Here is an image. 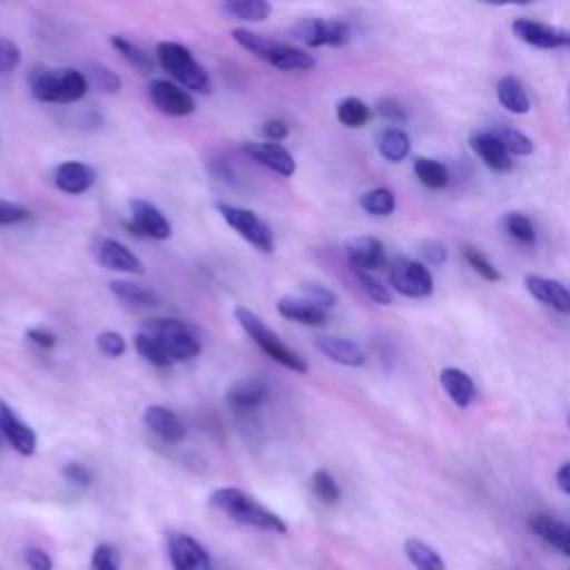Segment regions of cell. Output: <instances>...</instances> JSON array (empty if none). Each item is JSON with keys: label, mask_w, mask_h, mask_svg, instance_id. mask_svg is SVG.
Masks as SVG:
<instances>
[{"label": "cell", "mask_w": 570, "mask_h": 570, "mask_svg": "<svg viewBox=\"0 0 570 570\" xmlns=\"http://www.w3.org/2000/svg\"><path fill=\"white\" fill-rule=\"evenodd\" d=\"M209 503H212V508L227 514L232 521H236L240 525L263 530V532H274V534L287 532V523L283 517H278L276 512H272L269 508L258 503L252 494H247L240 488H234V485L216 488L209 494Z\"/></svg>", "instance_id": "6da1fadb"}, {"label": "cell", "mask_w": 570, "mask_h": 570, "mask_svg": "<svg viewBox=\"0 0 570 570\" xmlns=\"http://www.w3.org/2000/svg\"><path fill=\"white\" fill-rule=\"evenodd\" d=\"M29 89L40 102L69 105L85 98L89 80L85 71L73 67H33L29 73Z\"/></svg>", "instance_id": "7a4b0ae2"}, {"label": "cell", "mask_w": 570, "mask_h": 570, "mask_svg": "<svg viewBox=\"0 0 570 570\" xmlns=\"http://www.w3.org/2000/svg\"><path fill=\"white\" fill-rule=\"evenodd\" d=\"M232 38L243 49H247L249 53L261 58L263 62H267V65H272L276 69H283V71H307V69H312L316 65L314 56L307 53L305 49L269 40V38H265V36H261V33H256L252 29H245V27L232 29Z\"/></svg>", "instance_id": "3957f363"}, {"label": "cell", "mask_w": 570, "mask_h": 570, "mask_svg": "<svg viewBox=\"0 0 570 570\" xmlns=\"http://www.w3.org/2000/svg\"><path fill=\"white\" fill-rule=\"evenodd\" d=\"M234 316L240 323V327L247 332V336L254 341V345H258L272 361H276L278 365L292 370L294 374H307V370H309L307 361L298 352L287 347L281 341V336L272 327L265 325V321L261 316H256L247 307H236Z\"/></svg>", "instance_id": "277c9868"}, {"label": "cell", "mask_w": 570, "mask_h": 570, "mask_svg": "<svg viewBox=\"0 0 570 570\" xmlns=\"http://www.w3.org/2000/svg\"><path fill=\"white\" fill-rule=\"evenodd\" d=\"M158 65L183 87L198 94L212 91V78L207 69L191 56V51L174 40H163L156 45Z\"/></svg>", "instance_id": "5b68a950"}, {"label": "cell", "mask_w": 570, "mask_h": 570, "mask_svg": "<svg viewBox=\"0 0 570 570\" xmlns=\"http://www.w3.org/2000/svg\"><path fill=\"white\" fill-rule=\"evenodd\" d=\"M142 332L151 334L171 361H189L200 354V338L196 332L178 318H151L145 323Z\"/></svg>", "instance_id": "8992f818"}, {"label": "cell", "mask_w": 570, "mask_h": 570, "mask_svg": "<svg viewBox=\"0 0 570 570\" xmlns=\"http://www.w3.org/2000/svg\"><path fill=\"white\" fill-rule=\"evenodd\" d=\"M216 212L254 249H258L263 254L274 252V234H272L269 225L256 212H252L247 207H236V205H229V203H216Z\"/></svg>", "instance_id": "52a82bcc"}, {"label": "cell", "mask_w": 570, "mask_h": 570, "mask_svg": "<svg viewBox=\"0 0 570 570\" xmlns=\"http://www.w3.org/2000/svg\"><path fill=\"white\" fill-rule=\"evenodd\" d=\"M289 33L305 47H343L352 38L347 22L325 18H303L289 29Z\"/></svg>", "instance_id": "ba28073f"}, {"label": "cell", "mask_w": 570, "mask_h": 570, "mask_svg": "<svg viewBox=\"0 0 570 570\" xmlns=\"http://www.w3.org/2000/svg\"><path fill=\"white\" fill-rule=\"evenodd\" d=\"M390 285L401 296L425 298L434 292V278L425 263L414 258H396L390 267Z\"/></svg>", "instance_id": "9c48e42d"}, {"label": "cell", "mask_w": 570, "mask_h": 570, "mask_svg": "<svg viewBox=\"0 0 570 570\" xmlns=\"http://www.w3.org/2000/svg\"><path fill=\"white\" fill-rule=\"evenodd\" d=\"M167 552L174 570H212L209 552L187 532H171L167 537Z\"/></svg>", "instance_id": "30bf717a"}, {"label": "cell", "mask_w": 570, "mask_h": 570, "mask_svg": "<svg viewBox=\"0 0 570 570\" xmlns=\"http://www.w3.org/2000/svg\"><path fill=\"white\" fill-rule=\"evenodd\" d=\"M129 212H131V229L138 236L151 238V240H167L171 236V223L167 216L149 200L145 198H131L129 200Z\"/></svg>", "instance_id": "8fae6325"}, {"label": "cell", "mask_w": 570, "mask_h": 570, "mask_svg": "<svg viewBox=\"0 0 570 570\" xmlns=\"http://www.w3.org/2000/svg\"><path fill=\"white\" fill-rule=\"evenodd\" d=\"M512 33L532 47L539 49H559V47H570V31L561 27H552L532 18H517L512 22Z\"/></svg>", "instance_id": "7c38bea8"}, {"label": "cell", "mask_w": 570, "mask_h": 570, "mask_svg": "<svg viewBox=\"0 0 570 570\" xmlns=\"http://www.w3.org/2000/svg\"><path fill=\"white\" fill-rule=\"evenodd\" d=\"M149 100L154 102V107L158 111H163L165 116H174V118L189 116L196 111V102H194L191 94L185 91L183 87H178L176 82H169L163 78L151 80Z\"/></svg>", "instance_id": "4fadbf2b"}, {"label": "cell", "mask_w": 570, "mask_h": 570, "mask_svg": "<svg viewBox=\"0 0 570 570\" xmlns=\"http://www.w3.org/2000/svg\"><path fill=\"white\" fill-rule=\"evenodd\" d=\"M240 151L245 156H249L252 160H256L258 165L267 167L269 171L289 178L296 171V160L294 156L287 151V147H283L281 142H254V140H245L240 145Z\"/></svg>", "instance_id": "5bb4252c"}, {"label": "cell", "mask_w": 570, "mask_h": 570, "mask_svg": "<svg viewBox=\"0 0 570 570\" xmlns=\"http://www.w3.org/2000/svg\"><path fill=\"white\" fill-rule=\"evenodd\" d=\"M0 434L22 456H31L38 448L36 432L22 419H18V414L11 410V405L4 403L2 399H0Z\"/></svg>", "instance_id": "9a60e30c"}, {"label": "cell", "mask_w": 570, "mask_h": 570, "mask_svg": "<svg viewBox=\"0 0 570 570\" xmlns=\"http://www.w3.org/2000/svg\"><path fill=\"white\" fill-rule=\"evenodd\" d=\"M343 249L354 272H370L385 265V247L376 236L347 238Z\"/></svg>", "instance_id": "2e32d148"}, {"label": "cell", "mask_w": 570, "mask_h": 570, "mask_svg": "<svg viewBox=\"0 0 570 570\" xmlns=\"http://www.w3.org/2000/svg\"><path fill=\"white\" fill-rule=\"evenodd\" d=\"M96 258L102 267L125 274H142L145 265L142 261L120 240L116 238H98L96 243Z\"/></svg>", "instance_id": "e0dca14e"}, {"label": "cell", "mask_w": 570, "mask_h": 570, "mask_svg": "<svg viewBox=\"0 0 570 570\" xmlns=\"http://www.w3.org/2000/svg\"><path fill=\"white\" fill-rule=\"evenodd\" d=\"M523 285L530 292V296H534L543 305L552 307L554 312L570 316V289L563 283H559L554 278L539 276V274H525Z\"/></svg>", "instance_id": "ac0fdd59"}, {"label": "cell", "mask_w": 570, "mask_h": 570, "mask_svg": "<svg viewBox=\"0 0 570 570\" xmlns=\"http://www.w3.org/2000/svg\"><path fill=\"white\" fill-rule=\"evenodd\" d=\"M470 147L481 158V163L485 167H490L492 171H510L514 167L512 156L508 154V149L499 142V138L490 129L474 131L470 136Z\"/></svg>", "instance_id": "d6986e66"}, {"label": "cell", "mask_w": 570, "mask_h": 570, "mask_svg": "<svg viewBox=\"0 0 570 570\" xmlns=\"http://www.w3.org/2000/svg\"><path fill=\"white\" fill-rule=\"evenodd\" d=\"M96 183V169L80 160H65L53 169V185L71 196L85 194Z\"/></svg>", "instance_id": "ffe728a7"}, {"label": "cell", "mask_w": 570, "mask_h": 570, "mask_svg": "<svg viewBox=\"0 0 570 570\" xmlns=\"http://www.w3.org/2000/svg\"><path fill=\"white\" fill-rule=\"evenodd\" d=\"M142 421L165 443H180L187 434V428L178 419V414L165 405H147L142 412Z\"/></svg>", "instance_id": "44dd1931"}, {"label": "cell", "mask_w": 570, "mask_h": 570, "mask_svg": "<svg viewBox=\"0 0 570 570\" xmlns=\"http://www.w3.org/2000/svg\"><path fill=\"white\" fill-rule=\"evenodd\" d=\"M276 309L283 318L301 323V325L321 327L327 323V309L314 305L312 301H307L303 296H281L276 301Z\"/></svg>", "instance_id": "7402d4cb"}, {"label": "cell", "mask_w": 570, "mask_h": 570, "mask_svg": "<svg viewBox=\"0 0 570 570\" xmlns=\"http://www.w3.org/2000/svg\"><path fill=\"white\" fill-rule=\"evenodd\" d=\"M316 350L338 365L361 367L365 363V352L354 341H347L341 336H318Z\"/></svg>", "instance_id": "603a6c76"}, {"label": "cell", "mask_w": 570, "mask_h": 570, "mask_svg": "<svg viewBox=\"0 0 570 570\" xmlns=\"http://www.w3.org/2000/svg\"><path fill=\"white\" fill-rule=\"evenodd\" d=\"M439 381H441L443 392L450 396V401L456 407H461V410L470 407V403L474 401V394H476V387H474V381L470 379V374H465L459 367H443L439 374Z\"/></svg>", "instance_id": "cb8c5ba5"}, {"label": "cell", "mask_w": 570, "mask_h": 570, "mask_svg": "<svg viewBox=\"0 0 570 570\" xmlns=\"http://www.w3.org/2000/svg\"><path fill=\"white\" fill-rule=\"evenodd\" d=\"M269 396V390L263 381L258 379H243L236 381L229 390H227V403L234 410H256L261 407Z\"/></svg>", "instance_id": "d4e9b609"}, {"label": "cell", "mask_w": 570, "mask_h": 570, "mask_svg": "<svg viewBox=\"0 0 570 570\" xmlns=\"http://www.w3.org/2000/svg\"><path fill=\"white\" fill-rule=\"evenodd\" d=\"M530 530L539 539H543L546 543L557 548L561 554L570 557V525L568 523H563L554 517H548V514H537L530 521Z\"/></svg>", "instance_id": "484cf974"}, {"label": "cell", "mask_w": 570, "mask_h": 570, "mask_svg": "<svg viewBox=\"0 0 570 570\" xmlns=\"http://www.w3.org/2000/svg\"><path fill=\"white\" fill-rule=\"evenodd\" d=\"M109 292L118 301H122L125 305H131V307H156L160 303V296L154 289L131 283V281H122V278L111 281Z\"/></svg>", "instance_id": "4316f807"}, {"label": "cell", "mask_w": 570, "mask_h": 570, "mask_svg": "<svg viewBox=\"0 0 570 570\" xmlns=\"http://www.w3.org/2000/svg\"><path fill=\"white\" fill-rule=\"evenodd\" d=\"M497 98H499L501 107L508 109L510 114L523 116L530 111V98H528L523 85L514 76H503L497 82Z\"/></svg>", "instance_id": "83f0119b"}, {"label": "cell", "mask_w": 570, "mask_h": 570, "mask_svg": "<svg viewBox=\"0 0 570 570\" xmlns=\"http://www.w3.org/2000/svg\"><path fill=\"white\" fill-rule=\"evenodd\" d=\"M379 154L390 163H401L410 154V136L399 127H385L376 138Z\"/></svg>", "instance_id": "f1b7e54d"}, {"label": "cell", "mask_w": 570, "mask_h": 570, "mask_svg": "<svg viewBox=\"0 0 570 570\" xmlns=\"http://www.w3.org/2000/svg\"><path fill=\"white\" fill-rule=\"evenodd\" d=\"M220 9L229 18L245 22H263L272 16V4L267 0H227Z\"/></svg>", "instance_id": "f546056e"}, {"label": "cell", "mask_w": 570, "mask_h": 570, "mask_svg": "<svg viewBox=\"0 0 570 570\" xmlns=\"http://www.w3.org/2000/svg\"><path fill=\"white\" fill-rule=\"evenodd\" d=\"M336 118L341 125L350 127V129H358L365 127L372 118V109L356 96H347L343 100H338L336 105Z\"/></svg>", "instance_id": "4dcf8cb0"}, {"label": "cell", "mask_w": 570, "mask_h": 570, "mask_svg": "<svg viewBox=\"0 0 570 570\" xmlns=\"http://www.w3.org/2000/svg\"><path fill=\"white\" fill-rule=\"evenodd\" d=\"M414 176L428 189H443L450 183V171L441 160L434 158H416L414 160Z\"/></svg>", "instance_id": "1f68e13d"}, {"label": "cell", "mask_w": 570, "mask_h": 570, "mask_svg": "<svg viewBox=\"0 0 570 570\" xmlns=\"http://www.w3.org/2000/svg\"><path fill=\"white\" fill-rule=\"evenodd\" d=\"M403 548H405V557L416 570H445L441 554L428 543H423L421 539H407Z\"/></svg>", "instance_id": "d6a6232c"}, {"label": "cell", "mask_w": 570, "mask_h": 570, "mask_svg": "<svg viewBox=\"0 0 570 570\" xmlns=\"http://www.w3.org/2000/svg\"><path fill=\"white\" fill-rule=\"evenodd\" d=\"M109 45H111L134 69H138V71H142V73L154 71V60H151V56H149L142 47H138L136 42L127 40L125 36H109Z\"/></svg>", "instance_id": "836d02e7"}, {"label": "cell", "mask_w": 570, "mask_h": 570, "mask_svg": "<svg viewBox=\"0 0 570 570\" xmlns=\"http://www.w3.org/2000/svg\"><path fill=\"white\" fill-rule=\"evenodd\" d=\"M490 131L499 138V142L508 149L510 156H528L532 154L534 149V142L519 129L510 127V125H497V127H490Z\"/></svg>", "instance_id": "e575fe53"}, {"label": "cell", "mask_w": 570, "mask_h": 570, "mask_svg": "<svg viewBox=\"0 0 570 570\" xmlns=\"http://www.w3.org/2000/svg\"><path fill=\"white\" fill-rule=\"evenodd\" d=\"M358 203L372 216H390L396 207V198H394L392 189H387V187L367 189L365 194H361Z\"/></svg>", "instance_id": "d590c367"}, {"label": "cell", "mask_w": 570, "mask_h": 570, "mask_svg": "<svg viewBox=\"0 0 570 570\" xmlns=\"http://www.w3.org/2000/svg\"><path fill=\"white\" fill-rule=\"evenodd\" d=\"M501 225L508 232V236L514 238L521 245H532L537 240V232H534L532 220L525 214H521V212H508L503 216Z\"/></svg>", "instance_id": "8d00e7d4"}, {"label": "cell", "mask_w": 570, "mask_h": 570, "mask_svg": "<svg viewBox=\"0 0 570 570\" xmlns=\"http://www.w3.org/2000/svg\"><path fill=\"white\" fill-rule=\"evenodd\" d=\"M134 347H136V352L147 361V363H151V365H156V367H169L174 361L169 358V354L163 350V345L151 336V334H147V332H138L136 336H134Z\"/></svg>", "instance_id": "74e56055"}, {"label": "cell", "mask_w": 570, "mask_h": 570, "mask_svg": "<svg viewBox=\"0 0 570 570\" xmlns=\"http://www.w3.org/2000/svg\"><path fill=\"white\" fill-rule=\"evenodd\" d=\"M309 485H312V492L314 497L323 503V505H336L338 499H341V488L338 483L334 481V476L327 472V470H316L309 479Z\"/></svg>", "instance_id": "f35d334b"}, {"label": "cell", "mask_w": 570, "mask_h": 570, "mask_svg": "<svg viewBox=\"0 0 570 570\" xmlns=\"http://www.w3.org/2000/svg\"><path fill=\"white\" fill-rule=\"evenodd\" d=\"M87 80H94L96 87L105 94H116L120 89V76L116 71H111L107 65L102 62H87Z\"/></svg>", "instance_id": "ab89813d"}, {"label": "cell", "mask_w": 570, "mask_h": 570, "mask_svg": "<svg viewBox=\"0 0 570 570\" xmlns=\"http://www.w3.org/2000/svg\"><path fill=\"white\" fill-rule=\"evenodd\" d=\"M463 256L468 261V265L483 278V281H490V283H497L501 278L499 269L494 267V263L476 247H463Z\"/></svg>", "instance_id": "60d3db41"}, {"label": "cell", "mask_w": 570, "mask_h": 570, "mask_svg": "<svg viewBox=\"0 0 570 570\" xmlns=\"http://www.w3.org/2000/svg\"><path fill=\"white\" fill-rule=\"evenodd\" d=\"M356 281L361 285V289L379 305H390L392 303V292L387 289V285H383L379 278H374L367 272H356Z\"/></svg>", "instance_id": "b9f144b4"}, {"label": "cell", "mask_w": 570, "mask_h": 570, "mask_svg": "<svg viewBox=\"0 0 570 570\" xmlns=\"http://www.w3.org/2000/svg\"><path fill=\"white\" fill-rule=\"evenodd\" d=\"M91 570H120L118 550L109 543H98L91 550Z\"/></svg>", "instance_id": "7bdbcfd3"}, {"label": "cell", "mask_w": 570, "mask_h": 570, "mask_svg": "<svg viewBox=\"0 0 570 570\" xmlns=\"http://www.w3.org/2000/svg\"><path fill=\"white\" fill-rule=\"evenodd\" d=\"M96 345H98V350H100L105 356H109V358H118V356H122L125 350H127V341H125L118 332H114V330L100 332V334L96 336Z\"/></svg>", "instance_id": "ee69618b"}, {"label": "cell", "mask_w": 570, "mask_h": 570, "mask_svg": "<svg viewBox=\"0 0 570 570\" xmlns=\"http://www.w3.org/2000/svg\"><path fill=\"white\" fill-rule=\"evenodd\" d=\"M303 298L312 301L314 305H318L323 309H330V307L336 305V294L330 287L321 285V283H305L303 285Z\"/></svg>", "instance_id": "f6af8a7d"}, {"label": "cell", "mask_w": 570, "mask_h": 570, "mask_svg": "<svg viewBox=\"0 0 570 570\" xmlns=\"http://www.w3.org/2000/svg\"><path fill=\"white\" fill-rule=\"evenodd\" d=\"M22 557H24L27 570H53V559H51V554L45 548L27 546Z\"/></svg>", "instance_id": "bcb514c9"}, {"label": "cell", "mask_w": 570, "mask_h": 570, "mask_svg": "<svg viewBox=\"0 0 570 570\" xmlns=\"http://www.w3.org/2000/svg\"><path fill=\"white\" fill-rule=\"evenodd\" d=\"M18 65H20V47L13 40L0 36V73L13 71Z\"/></svg>", "instance_id": "7dc6e473"}, {"label": "cell", "mask_w": 570, "mask_h": 570, "mask_svg": "<svg viewBox=\"0 0 570 570\" xmlns=\"http://www.w3.org/2000/svg\"><path fill=\"white\" fill-rule=\"evenodd\" d=\"M374 109H376V114H379L383 120H387V122H392V125L407 120L405 109H403L401 102H396L394 98H381Z\"/></svg>", "instance_id": "c3c4849f"}, {"label": "cell", "mask_w": 570, "mask_h": 570, "mask_svg": "<svg viewBox=\"0 0 570 570\" xmlns=\"http://www.w3.org/2000/svg\"><path fill=\"white\" fill-rule=\"evenodd\" d=\"M29 216H31V214H29L27 207L0 198V225H16V223L27 220Z\"/></svg>", "instance_id": "681fc988"}, {"label": "cell", "mask_w": 570, "mask_h": 570, "mask_svg": "<svg viewBox=\"0 0 570 570\" xmlns=\"http://www.w3.org/2000/svg\"><path fill=\"white\" fill-rule=\"evenodd\" d=\"M62 476H65L71 485H76V488H87V485L91 483V472H89V468H85L82 463H76V461H71V463H67V465L62 468Z\"/></svg>", "instance_id": "f907efd6"}, {"label": "cell", "mask_w": 570, "mask_h": 570, "mask_svg": "<svg viewBox=\"0 0 570 570\" xmlns=\"http://www.w3.org/2000/svg\"><path fill=\"white\" fill-rule=\"evenodd\" d=\"M421 256L430 265H443L448 261V247L441 240H425L421 245Z\"/></svg>", "instance_id": "816d5d0a"}, {"label": "cell", "mask_w": 570, "mask_h": 570, "mask_svg": "<svg viewBox=\"0 0 570 570\" xmlns=\"http://www.w3.org/2000/svg\"><path fill=\"white\" fill-rule=\"evenodd\" d=\"M24 336H27V341H31L33 345H38V347H42V350L53 347L56 341H58L56 332H51L49 327H29V330L24 332Z\"/></svg>", "instance_id": "f5cc1de1"}, {"label": "cell", "mask_w": 570, "mask_h": 570, "mask_svg": "<svg viewBox=\"0 0 570 570\" xmlns=\"http://www.w3.org/2000/svg\"><path fill=\"white\" fill-rule=\"evenodd\" d=\"M261 134H263L269 142H281L283 138H287L289 127H287V122H283V120H267V122L261 125Z\"/></svg>", "instance_id": "db71d44e"}, {"label": "cell", "mask_w": 570, "mask_h": 570, "mask_svg": "<svg viewBox=\"0 0 570 570\" xmlns=\"http://www.w3.org/2000/svg\"><path fill=\"white\" fill-rule=\"evenodd\" d=\"M554 481H557V485H559L561 492L570 494V461L563 463V465H559V470H557V474H554Z\"/></svg>", "instance_id": "11a10c76"}, {"label": "cell", "mask_w": 570, "mask_h": 570, "mask_svg": "<svg viewBox=\"0 0 570 570\" xmlns=\"http://www.w3.org/2000/svg\"><path fill=\"white\" fill-rule=\"evenodd\" d=\"M568 425H570V419H568Z\"/></svg>", "instance_id": "9f6ffc18"}]
</instances>
